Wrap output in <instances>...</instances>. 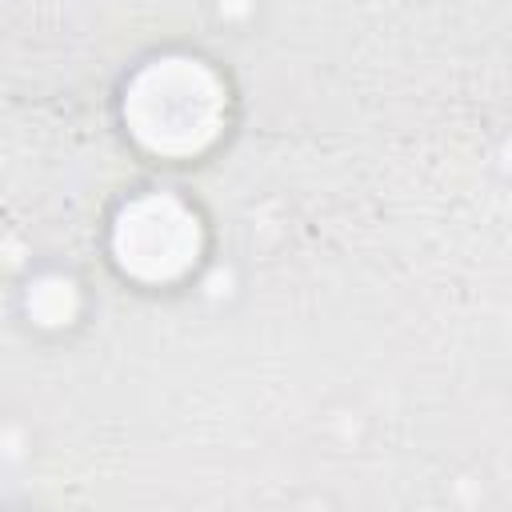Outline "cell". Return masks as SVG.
Segmentation results:
<instances>
[{
    "label": "cell",
    "instance_id": "obj_3",
    "mask_svg": "<svg viewBox=\"0 0 512 512\" xmlns=\"http://www.w3.org/2000/svg\"><path fill=\"white\" fill-rule=\"evenodd\" d=\"M24 312L32 324L40 328H64L76 320L80 312V288L72 276L60 272H44L24 288Z\"/></svg>",
    "mask_w": 512,
    "mask_h": 512
},
{
    "label": "cell",
    "instance_id": "obj_2",
    "mask_svg": "<svg viewBox=\"0 0 512 512\" xmlns=\"http://www.w3.org/2000/svg\"><path fill=\"white\" fill-rule=\"evenodd\" d=\"M204 248L200 216L172 192H140L112 220V256L140 284L180 280Z\"/></svg>",
    "mask_w": 512,
    "mask_h": 512
},
{
    "label": "cell",
    "instance_id": "obj_1",
    "mask_svg": "<svg viewBox=\"0 0 512 512\" xmlns=\"http://www.w3.org/2000/svg\"><path fill=\"white\" fill-rule=\"evenodd\" d=\"M228 120L224 80L196 56H156L124 88V124L152 156H196Z\"/></svg>",
    "mask_w": 512,
    "mask_h": 512
},
{
    "label": "cell",
    "instance_id": "obj_4",
    "mask_svg": "<svg viewBox=\"0 0 512 512\" xmlns=\"http://www.w3.org/2000/svg\"><path fill=\"white\" fill-rule=\"evenodd\" d=\"M220 12H248L244 0H220Z\"/></svg>",
    "mask_w": 512,
    "mask_h": 512
}]
</instances>
